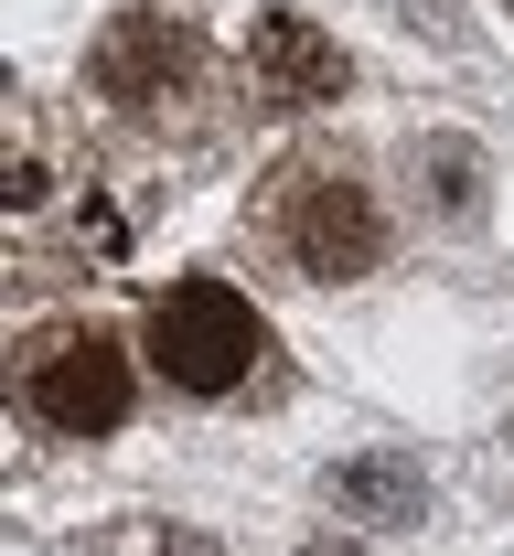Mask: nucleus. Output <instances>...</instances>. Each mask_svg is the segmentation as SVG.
I'll list each match as a JSON object with an SVG mask.
<instances>
[{
    "label": "nucleus",
    "instance_id": "20e7f679",
    "mask_svg": "<svg viewBox=\"0 0 514 556\" xmlns=\"http://www.w3.org/2000/svg\"><path fill=\"white\" fill-rule=\"evenodd\" d=\"M247 75H258V97H279V108H322V97H343V43H333L311 11H258Z\"/></svg>",
    "mask_w": 514,
    "mask_h": 556
},
{
    "label": "nucleus",
    "instance_id": "f257e3e1",
    "mask_svg": "<svg viewBox=\"0 0 514 556\" xmlns=\"http://www.w3.org/2000/svg\"><path fill=\"white\" fill-rule=\"evenodd\" d=\"M150 364H161V386H183V396H236L258 364H268V321L225 289V278H183V289H161L150 300Z\"/></svg>",
    "mask_w": 514,
    "mask_h": 556
},
{
    "label": "nucleus",
    "instance_id": "0eeeda50",
    "mask_svg": "<svg viewBox=\"0 0 514 556\" xmlns=\"http://www.w3.org/2000/svg\"><path fill=\"white\" fill-rule=\"evenodd\" d=\"M418 172L440 182V214H461V225L482 214V150H472V139H429V150H418Z\"/></svg>",
    "mask_w": 514,
    "mask_h": 556
},
{
    "label": "nucleus",
    "instance_id": "6e6552de",
    "mask_svg": "<svg viewBox=\"0 0 514 556\" xmlns=\"http://www.w3.org/2000/svg\"><path fill=\"white\" fill-rule=\"evenodd\" d=\"M300 556H365V546H354V535H311Z\"/></svg>",
    "mask_w": 514,
    "mask_h": 556
},
{
    "label": "nucleus",
    "instance_id": "7ed1b4c3",
    "mask_svg": "<svg viewBox=\"0 0 514 556\" xmlns=\"http://www.w3.org/2000/svg\"><path fill=\"white\" fill-rule=\"evenodd\" d=\"M129 396H140V375H129V353L108 332H43L22 353V407L43 417L54 439H108L129 417Z\"/></svg>",
    "mask_w": 514,
    "mask_h": 556
},
{
    "label": "nucleus",
    "instance_id": "423d86ee",
    "mask_svg": "<svg viewBox=\"0 0 514 556\" xmlns=\"http://www.w3.org/2000/svg\"><path fill=\"white\" fill-rule=\"evenodd\" d=\"M333 503H343L354 525H418V514H429V471H418L408 450H375V460H343V471H333Z\"/></svg>",
    "mask_w": 514,
    "mask_h": 556
},
{
    "label": "nucleus",
    "instance_id": "1a4fd4ad",
    "mask_svg": "<svg viewBox=\"0 0 514 556\" xmlns=\"http://www.w3.org/2000/svg\"><path fill=\"white\" fill-rule=\"evenodd\" d=\"M161 556H225V546H215V535H172Z\"/></svg>",
    "mask_w": 514,
    "mask_h": 556
},
{
    "label": "nucleus",
    "instance_id": "39448f33",
    "mask_svg": "<svg viewBox=\"0 0 514 556\" xmlns=\"http://www.w3.org/2000/svg\"><path fill=\"white\" fill-rule=\"evenodd\" d=\"M183 75H193V33H183L172 11H129V22L97 43V86H108V97H129V108L172 97Z\"/></svg>",
    "mask_w": 514,
    "mask_h": 556
},
{
    "label": "nucleus",
    "instance_id": "9d476101",
    "mask_svg": "<svg viewBox=\"0 0 514 556\" xmlns=\"http://www.w3.org/2000/svg\"><path fill=\"white\" fill-rule=\"evenodd\" d=\"M504 11H514V0H504Z\"/></svg>",
    "mask_w": 514,
    "mask_h": 556
},
{
    "label": "nucleus",
    "instance_id": "f03ea898",
    "mask_svg": "<svg viewBox=\"0 0 514 556\" xmlns=\"http://www.w3.org/2000/svg\"><path fill=\"white\" fill-rule=\"evenodd\" d=\"M268 236L300 278H365L386 257V214L354 182V161H290L268 193Z\"/></svg>",
    "mask_w": 514,
    "mask_h": 556
}]
</instances>
